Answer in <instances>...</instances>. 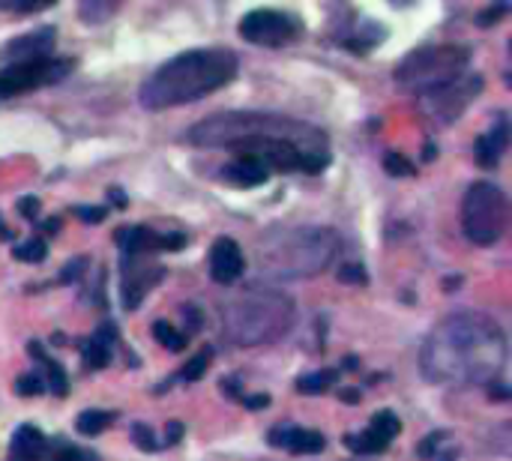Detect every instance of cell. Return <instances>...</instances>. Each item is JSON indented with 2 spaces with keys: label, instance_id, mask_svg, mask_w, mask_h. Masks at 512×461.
I'll list each match as a JSON object with an SVG mask.
<instances>
[{
  "label": "cell",
  "instance_id": "obj_10",
  "mask_svg": "<svg viewBox=\"0 0 512 461\" xmlns=\"http://www.w3.org/2000/svg\"><path fill=\"white\" fill-rule=\"evenodd\" d=\"M120 300L126 312H135L141 300L165 279V267L147 261V255H123L120 267Z\"/></svg>",
  "mask_w": 512,
  "mask_h": 461
},
{
  "label": "cell",
  "instance_id": "obj_21",
  "mask_svg": "<svg viewBox=\"0 0 512 461\" xmlns=\"http://www.w3.org/2000/svg\"><path fill=\"white\" fill-rule=\"evenodd\" d=\"M345 447H348L354 456H378V453H384L390 444H387L384 438H378L372 429H366V432H360V435H348V438H345Z\"/></svg>",
  "mask_w": 512,
  "mask_h": 461
},
{
  "label": "cell",
  "instance_id": "obj_31",
  "mask_svg": "<svg viewBox=\"0 0 512 461\" xmlns=\"http://www.w3.org/2000/svg\"><path fill=\"white\" fill-rule=\"evenodd\" d=\"M444 441H447V432H435L432 438H426V441L420 444L417 456H420V459H432V456H435V447L444 444Z\"/></svg>",
  "mask_w": 512,
  "mask_h": 461
},
{
  "label": "cell",
  "instance_id": "obj_24",
  "mask_svg": "<svg viewBox=\"0 0 512 461\" xmlns=\"http://www.w3.org/2000/svg\"><path fill=\"white\" fill-rule=\"evenodd\" d=\"M369 429H372L378 438H384L387 444H393V438L402 432V420H399L393 411H381V414H375V417H372Z\"/></svg>",
  "mask_w": 512,
  "mask_h": 461
},
{
  "label": "cell",
  "instance_id": "obj_1",
  "mask_svg": "<svg viewBox=\"0 0 512 461\" xmlns=\"http://www.w3.org/2000/svg\"><path fill=\"white\" fill-rule=\"evenodd\" d=\"M195 147H228L258 159L267 171L321 174L330 165L324 129L264 111H225L195 123L186 135Z\"/></svg>",
  "mask_w": 512,
  "mask_h": 461
},
{
  "label": "cell",
  "instance_id": "obj_27",
  "mask_svg": "<svg viewBox=\"0 0 512 461\" xmlns=\"http://www.w3.org/2000/svg\"><path fill=\"white\" fill-rule=\"evenodd\" d=\"M15 393L18 396H39V393H45V384L36 372H30V375H21L15 381Z\"/></svg>",
  "mask_w": 512,
  "mask_h": 461
},
{
  "label": "cell",
  "instance_id": "obj_30",
  "mask_svg": "<svg viewBox=\"0 0 512 461\" xmlns=\"http://www.w3.org/2000/svg\"><path fill=\"white\" fill-rule=\"evenodd\" d=\"M72 213H75L81 222H90V225H96V222H102V219H105V213H108V210H105V207H75Z\"/></svg>",
  "mask_w": 512,
  "mask_h": 461
},
{
  "label": "cell",
  "instance_id": "obj_26",
  "mask_svg": "<svg viewBox=\"0 0 512 461\" xmlns=\"http://www.w3.org/2000/svg\"><path fill=\"white\" fill-rule=\"evenodd\" d=\"M210 357H213V351H210V348H204L198 357H192V360L183 366V372H180V381H198V378L207 372V366H210Z\"/></svg>",
  "mask_w": 512,
  "mask_h": 461
},
{
  "label": "cell",
  "instance_id": "obj_3",
  "mask_svg": "<svg viewBox=\"0 0 512 461\" xmlns=\"http://www.w3.org/2000/svg\"><path fill=\"white\" fill-rule=\"evenodd\" d=\"M240 72V60L228 48H192L165 60L138 87V102L147 111H168L195 102L225 84Z\"/></svg>",
  "mask_w": 512,
  "mask_h": 461
},
{
  "label": "cell",
  "instance_id": "obj_16",
  "mask_svg": "<svg viewBox=\"0 0 512 461\" xmlns=\"http://www.w3.org/2000/svg\"><path fill=\"white\" fill-rule=\"evenodd\" d=\"M507 153V120H498L495 129L477 138L474 144V159L480 168H498L501 156Z\"/></svg>",
  "mask_w": 512,
  "mask_h": 461
},
{
  "label": "cell",
  "instance_id": "obj_35",
  "mask_svg": "<svg viewBox=\"0 0 512 461\" xmlns=\"http://www.w3.org/2000/svg\"><path fill=\"white\" fill-rule=\"evenodd\" d=\"M507 9H510V6H495V9H483V12H480V18H477V21H480V27H492V24H495V21H498V18H501V15L507 12Z\"/></svg>",
  "mask_w": 512,
  "mask_h": 461
},
{
  "label": "cell",
  "instance_id": "obj_5",
  "mask_svg": "<svg viewBox=\"0 0 512 461\" xmlns=\"http://www.w3.org/2000/svg\"><path fill=\"white\" fill-rule=\"evenodd\" d=\"M297 318V306L288 294L273 288H246L222 309V330L237 348H258L282 339Z\"/></svg>",
  "mask_w": 512,
  "mask_h": 461
},
{
  "label": "cell",
  "instance_id": "obj_18",
  "mask_svg": "<svg viewBox=\"0 0 512 461\" xmlns=\"http://www.w3.org/2000/svg\"><path fill=\"white\" fill-rule=\"evenodd\" d=\"M267 177H270V171L258 159L243 156V153H237V159L231 165H225V171H222V180H228L234 186H243V189L261 186V183H267Z\"/></svg>",
  "mask_w": 512,
  "mask_h": 461
},
{
  "label": "cell",
  "instance_id": "obj_11",
  "mask_svg": "<svg viewBox=\"0 0 512 461\" xmlns=\"http://www.w3.org/2000/svg\"><path fill=\"white\" fill-rule=\"evenodd\" d=\"M54 42H57V30L51 24L36 27L30 33H21V36L9 39L0 48V69H15V66L36 63V60H48Z\"/></svg>",
  "mask_w": 512,
  "mask_h": 461
},
{
  "label": "cell",
  "instance_id": "obj_28",
  "mask_svg": "<svg viewBox=\"0 0 512 461\" xmlns=\"http://www.w3.org/2000/svg\"><path fill=\"white\" fill-rule=\"evenodd\" d=\"M384 168H387V174H396V177L414 174V165H411L405 156H399V153H387V156H384Z\"/></svg>",
  "mask_w": 512,
  "mask_h": 461
},
{
  "label": "cell",
  "instance_id": "obj_13",
  "mask_svg": "<svg viewBox=\"0 0 512 461\" xmlns=\"http://www.w3.org/2000/svg\"><path fill=\"white\" fill-rule=\"evenodd\" d=\"M246 273V258L243 249L237 246V240L231 237H219L210 246V276L216 285H231Z\"/></svg>",
  "mask_w": 512,
  "mask_h": 461
},
{
  "label": "cell",
  "instance_id": "obj_38",
  "mask_svg": "<svg viewBox=\"0 0 512 461\" xmlns=\"http://www.w3.org/2000/svg\"><path fill=\"white\" fill-rule=\"evenodd\" d=\"M6 99H15V93H12V87H9L6 75L0 72V102H6Z\"/></svg>",
  "mask_w": 512,
  "mask_h": 461
},
{
  "label": "cell",
  "instance_id": "obj_33",
  "mask_svg": "<svg viewBox=\"0 0 512 461\" xmlns=\"http://www.w3.org/2000/svg\"><path fill=\"white\" fill-rule=\"evenodd\" d=\"M339 279H342V282H357V285H363V282H366V273H363L360 264H345V267L339 270Z\"/></svg>",
  "mask_w": 512,
  "mask_h": 461
},
{
  "label": "cell",
  "instance_id": "obj_34",
  "mask_svg": "<svg viewBox=\"0 0 512 461\" xmlns=\"http://www.w3.org/2000/svg\"><path fill=\"white\" fill-rule=\"evenodd\" d=\"M18 213L24 219H39V198H21L18 201Z\"/></svg>",
  "mask_w": 512,
  "mask_h": 461
},
{
  "label": "cell",
  "instance_id": "obj_6",
  "mask_svg": "<svg viewBox=\"0 0 512 461\" xmlns=\"http://www.w3.org/2000/svg\"><path fill=\"white\" fill-rule=\"evenodd\" d=\"M468 63H471L468 45H426V48H414L399 63L396 78H399V84L417 90V96H420V93L462 75Z\"/></svg>",
  "mask_w": 512,
  "mask_h": 461
},
{
  "label": "cell",
  "instance_id": "obj_20",
  "mask_svg": "<svg viewBox=\"0 0 512 461\" xmlns=\"http://www.w3.org/2000/svg\"><path fill=\"white\" fill-rule=\"evenodd\" d=\"M336 381H339V372L336 369H321V372H312V375L297 378L294 390L303 393V396H318V393H327Z\"/></svg>",
  "mask_w": 512,
  "mask_h": 461
},
{
  "label": "cell",
  "instance_id": "obj_29",
  "mask_svg": "<svg viewBox=\"0 0 512 461\" xmlns=\"http://www.w3.org/2000/svg\"><path fill=\"white\" fill-rule=\"evenodd\" d=\"M132 441L144 450V453H153L156 447H159V441H156V435H153V429H147L144 423H138V426H132Z\"/></svg>",
  "mask_w": 512,
  "mask_h": 461
},
{
  "label": "cell",
  "instance_id": "obj_4",
  "mask_svg": "<svg viewBox=\"0 0 512 461\" xmlns=\"http://www.w3.org/2000/svg\"><path fill=\"white\" fill-rule=\"evenodd\" d=\"M339 252V234L330 228H276L261 240L258 264L273 279H312L324 273Z\"/></svg>",
  "mask_w": 512,
  "mask_h": 461
},
{
  "label": "cell",
  "instance_id": "obj_2",
  "mask_svg": "<svg viewBox=\"0 0 512 461\" xmlns=\"http://www.w3.org/2000/svg\"><path fill=\"white\" fill-rule=\"evenodd\" d=\"M507 366V336L483 312H456L444 318L420 351V369L432 384L468 387L492 384Z\"/></svg>",
  "mask_w": 512,
  "mask_h": 461
},
{
  "label": "cell",
  "instance_id": "obj_37",
  "mask_svg": "<svg viewBox=\"0 0 512 461\" xmlns=\"http://www.w3.org/2000/svg\"><path fill=\"white\" fill-rule=\"evenodd\" d=\"M183 438V426L180 423H168V435H165V447H174Z\"/></svg>",
  "mask_w": 512,
  "mask_h": 461
},
{
  "label": "cell",
  "instance_id": "obj_17",
  "mask_svg": "<svg viewBox=\"0 0 512 461\" xmlns=\"http://www.w3.org/2000/svg\"><path fill=\"white\" fill-rule=\"evenodd\" d=\"M27 351H30V357L36 360V366H39V378H42V384H45V390L48 393H54V396H66L69 393V378H66V372H63V366L57 363V360H51L45 351H42V345L39 342H30L27 345Z\"/></svg>",
  "mask_w": 512,
  "mask_h": 461
},
{
  "label": "cell",
  "instance_id": "obj_39",
  "mask_svg": "<svg viewBox=\"0 0 512 461\" xmlns=\"http://www.w3.org/2000/svg\"><path fill=\"white\" fill-rule=\"evenodd\" d=\"M108 195H111V201H114V204H117V207H123V204H126V198H123V195H120V189H111V192H108Z\"/></svg>",
  "mask_w": 512,
  "mask_h": 461
},
{
  "label": "cell",
  "instance_id": "obj_9",
  "mask_svg": "<svg viewBox=\"0 0 512 461\" xmlns=\"http://www.w3.org/2000/svg\"><path fill=\"white\" fill-rule=\"evenodd\" d=\"M300 33V21L279 9H252L240 18V36L252 45L279 48Z\"/></svg>",
  "mask_w": 512,
  "mask_h": 461
},
{
  "label": "cell",
  "instance_id": "obj_23",
  "mask_svg": "<svg viewBox=\"0 0 512 461\" xmlns=\"http://www.w3.org/2000/svg\"><path fill=\"white\" fill-rule=\"evenodd\" d=\"M12 255H15L18 261H24V264H39V261L48 258V243H45V237H30V240H24L21 246H15Z\"/></svg>",
  "mask_w": 512,
  "mask_h": 461
},
{
  "label": "cell",
  "instance_id": "obj_14",
  "mask_svg": "<svg viewBox=\"0 0 512 461\" xmlns=\"http://www.w3.org/2000/svg\"><path fill=\"white\" fill-rule=\"evenodd\" d=\"M267 444L288 450V453H297V456H312V453H321L327 447L321 432L303 429V426H276V429H270Z\"/></svg>",
  "mask_w": 512,
  "mask_h": 461
},
{
  "label": "cell",
  "instance_id": "obj_19",
  "mask_svg": "<svg viewBox=\"0 0 512 461\" xmlns=\"http://www.w3.org/2000/svg\"><path fill=\"white\" fill-rule=\"evenodd\" d=\"M111 345H114V327L102 324L90 339L81 342V354H84L87 366L90 369H105L108 360H111Z\"/></svg>",
  "mask_w": 512,
  "mask_h": 461
},
{
  "label": "cell",
  "instance_id": "obj_7",
  "mask_svg": "<svg viewBox=\"0 0 512 461\" xmlns=\"http://www.w3.org/2000/svg\"><path fill=\"white\" fill-rule=\"evenodd\" d=\"M462 231L474 246H495L507 231V195L489 180L468 186L462 198Z\"/></svg>",
  "mask_w": 512,
  "mask_h": 461
},
{
  "label": "cell",
  "instance_id": "obj_40",
  "mask_svg": "<svg viewBox=\"0 0 512 461\" xmlns=\"http://www.w3.org/2000/svg\"><path fill=\"white\" fill-rule=\"evenodd\" d=\"M0 240H12V231L3 225V219H0Z\"/></svg>",
  "mask_w": 512,
  "mask_h": 461
},
{
  "label": "cell",
  "instance_id": "obj_22",
  "mask_svg": "<svg viewBox=\"0 0 512 461\" xmlns=\"http://www.w3.org/2000/svg\"><path fill=\"white\" fill-rule=\"evenodd\" d=\"M111 423H114V414H105V411H84V414L75 417V432H78V435H87V438H96V435H102Z\"/></svg>",
  "mask_w": 512,
  "mask_h": 461
},
{
  "label": "cell",
  "instance_id": "obj_15",
  "mask_svg": "<svg viewBox=\"0 0 512 461\" xmlns=\"http://www.w3.org/2000/svg\"><path fill=\"white\" fill-rule=\"evenodd\" d=\"M48 456V438L42 435V429L24 423L15 429L12 441H9V461H42Z\"/></svg>",
  "mask_w": 512,
  "mask_h": 461
},
{
  "label": "cell",
  "instance_id": "obj_32",
  "mask_svg": "<svg viewBox=\"0 0 512 461\" xmlns=\"http://www.w3.org/2000/svg\"><path fill=\"white\" fill-rule=\"evenodd\" d=\"M51 461H99V456L90 453V450H72V447H66L63 453H57Z\"/></svg>",
  "mask_w": 512,
  "mask_h": 461
},
{
  "label": "cell",
  "instance_id": "obj_25",
  "mask_svg": "<svg viewBox=\"0 0 512 461\" xmlns=\"http://www.w3.org/2000/svg\"><path fill=\"white\" fill-rule=\"evenodd\" d=\"M153 336H156V342H159L162 348H168V351H183V348H186V336H183L180 330H174L168 321H156V324H153Z\"/></svg>",
  "mask_w": 512,
  "mask_h": 461
},
{
  "label": "cell",
  "instance_id": "obj_12",
  "mask_svg": "<svg viewBox=\"0 0 512 461\" xmlns=\"http://www.w3.org/2000/svg\"><path fill=\"white\" fill-rule=\"evenodd\" d=\"M114 240L123 255H150V252H177L186 246L183 234H159L144 225H123L114 231Z\"/></svg>",
  "mask_w": 512,
  "mask_h": 461
},
{
  "label": "cell",
  "instance_id": "obj_8",
  "mask_svg": "<svg viewBox=\"0 0 512 461\" xmlns=\"http://www.w3.org/2000/svg\"><path fill=\"white\" fill-rule=\"evenodd\" d=\"M483 90V78L477 72H462L453 81H444L426 93H420V108L426 111L429 120L435 123H453L459 120V114L480 96Z\"/></svg>",
  "mask_w": 512,
  "mask_h": 461
},
{
  "label": "cell",
  "instance_id": "obj_36",
  "mask_svg": "<svg viewBox=\"0 0 512 461\" xmlns=\"http://www.w3.org/2000/svg\"><path fill=\"white\" fill-rule=\"evenodd\" d=\"M243 402H246L249 411H264V408L270 405V396H264V393H261V396H246Z\"/></svg>",
  "mask_w": 512,
  "mask_h": 461
},
{
  "label": "cell",
  "instance_id": "obj_41",
  "mask_svg": "<svg viewBox=\"0 0 512 461\" xmlns=\"http://www.w3.org/2000/svg\"><path fill=\"white\" fill-rule=\"evenodd\" d=\"M354 461H369V459H354Z\"/></svg>",
  "mask_w": 512,
  "mask_h": 461
}]
</instances>
